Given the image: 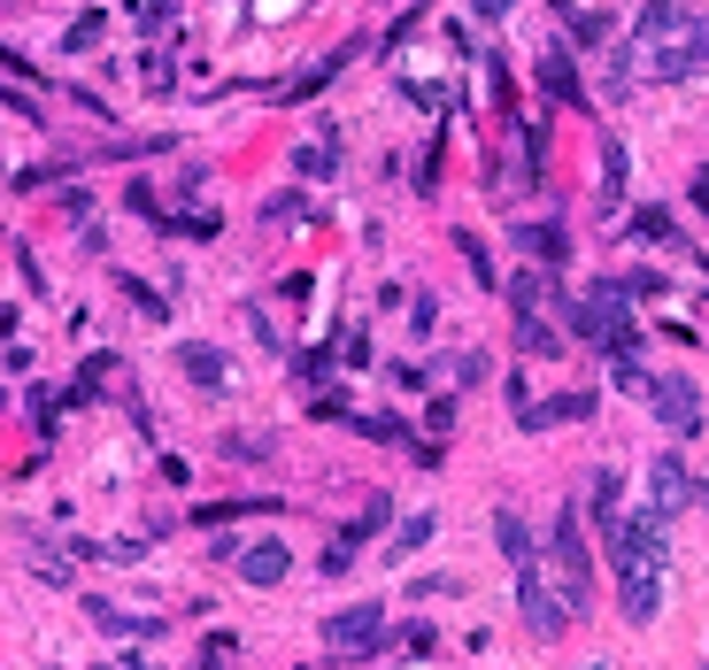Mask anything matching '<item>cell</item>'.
I'll return each instance as SVG.
<instances>
[{
    "mask_svg": "<svg viewBox=\"0 0 709 670\" xmlns=\"http://www.w3.org/2000/svg\"><path fill=\"white\" fill-rule=\"evenodd\" d=\"M609 539V563H617V601L633 625H656L664 609V539H671V516L664 508H617L602 524Z\"/></svg>",
    "mask_w": 709,
    "mask_h": 670,
    "instance_id": "obj_1",
    "label": "cell"
},
{
    "mask_svg": "<svg viewBox=\"0 0 709 670\" xmlns=\"http://www.w3.org/2000/svg\"><path fill=\"white\" fill-rule=\"evenodd\" d=\"M540 555H555L563 617H578V609L594 601V547H586V524H578V508H571V502L555 508V532H547V547H540Z\"/></svg>",
    "mask_w": 709,
    "mask_h": 670,
    "instance_id": "obj_2",
    "label": "cell"
},
{
    "mask_svg": "<svg viewBox=\"0 0 709 670\" xmlns=\"http://www.w3.org/2000/svg\"><path fill=\"white\" fill-rule=\"evenodd\" d=\"M325 648H332L340 663L378 656V648H386V609H378V601H354V609H340V617H325Z\"/></svg>",
    "mask_w": 709,
    "mask_h": 670,
    "instance_id": "obj_3",
    "label": "cell"
},
{
    "mask_svg": "<svg viewBox=\"0 0 709 670\" xmlns=\"http://www.w3.org/2000/svg\"><path fill=\"white\" fill-rule=\"evenodd\" d=\"M648 401H656V416H664L679 440H695V432H702V393H695V378H687V370L648 378Z\"/></svg>",
    "mask_w": 709,
    "mask_h": 670,
    "instance_id": "obj_4",
    "label": "cell"
},
{
    "mask_svg": "<svg viewBox=\"0 0 709 670\" xmlns=\"http://www.w3.org/2000/svg\"><path fill=\"white\" fill-rule=\"evenodd\" d=\"M648 70L656 78H695V70H709V23L695 16L687 31H671V39H656V54H648Z\"/></svg>",
    "mask_w": 709,
    "mask_h": 670,
    "instance_id": "obj_5",
    "label": "cell"
},
{
    "mask_svg": "<svg viewBox=\"0 0 709 670\" xmlns=\"http://www.w3.org/2000/svg\"><path fill=\"white\" fill-rule=\"evenodd\" d=\"M216 555H224V563H232V570H239L247 586H278V578L294 570V555H286L278 539H224Z\"/></svg>",
    "mask_w": 709,
    "mask_h": 670,
    "instance_id": "obj_6",
    "label": "cell"
},
{
    "mask_svg": "<svg viewBox=\"0 0 709 670\" xmlns=\"http://www.w3.org/2000/svg\"><path fill=\"white\" fill-rule=\"evenodd\" d=\"M594 409H602V393H594V385H578V393H555V401H525V409H517V424H525V432H555V424H586Z\"/></svg>",
    "mask_w": 709,
    "mask_h": 670,
    "instance_id": "obj_7",
    "label": "cell"
},
{
    "mask_svg": "<svg viewBox=\"0 0 709 670\" xmlns=\"http://www.w3.org/2000/svg\"><path fill=\"white\" fill-rule=\"evenodd\" d=\"M532 78H540V93H547L555 109H586V85H578V54H571V47H547Z\"/></svg>",
    "mask_w": 709,
    "mask_h": 670,
    "instance_id": "obj_8",
    "label": "cell"
},
{
    "mask_svg": "<svg viewBox=\"0 0 709 670\" xmlns=\"http://www.w3.org/2000/svg\"><path fill=\"white\" fill-rule=\"evenodd\" d=\"M517 247H525L540 270H563L571 262V231L563 224H517Z\"/></svg>",
    "mask_w": 709,
    "mask_h": 670,
    "instance_id": "obj_9",
    "label": "cell"
},
{
    "mask_svg": "<svg viewBox=\"0 0 709 670\" xmlns=\"http://www.w3.org/2000/svg\"><path fill=\"white\" fill-rule=\"evenodd\" d=\"M177 370H185V378H193L201 393H216L232 362H224V347H208V339H185V347H177Z\"/></svg>",
    "mask_w": 709,
    "mask_h": 670,
    "instance_id": "obj_10",
    "label": "cell"
},
{
    "mask_svg": "<svg viewBox=\"0 0 709 670\" xmlns=\"http://www.w3.org/2000/svg\"><path fill=\"white\" fill-rule=\"evenodd\" d=\"M648 486H656V508H664V516H671L679 502H695V478H687L679 455H656V463H648Z\"/></svg>",
    "mask_w": 709,
    "mask_h": 670,
    "instance_id": "obj_11",
    "label": "cell"
},
{
    "mask_svg": "<svg viewBox=\"0 0 709 670\" xmlns=\"http://www.w3.org/2000/svg\"><path fill=\"white\" fill-rule=\"evenodd\" d=\"M687 23H695V8H687V0H648L633 31H640V39L656 47V39H671V31H687Z\"/></svg>",
    "mask_w": 709,
    "mask_h": 670,
    "instance_id": "obj_12",
    "label": "cell"
},
{
    "mask_svg": "<svg viewBox=\"0 0 709 670\" xmlns=\"http://www.w3.org/2000/svg\"><path fill=\"white\" fill-rule=\"evenodd\" d=\"M354 47H362V39H348V47H340L332 62H317L309 78H294V85H278V101H309V93H325V85H332V78H340V70H348V62H354Z\"/></svg>",
    "mask_w": 709,
    "mask_h": 670,
    "instance_id": "obj_13",
    "label": "cell"
},
{
    "mask_svg": "<svg viewBox=\"0 0 709 670\" xmlns=\"http://www.w3.org/2000/svg\"><path fill=\"white\" fill-rule=\"evenodd\" d=\"M85 617H93L109 640H147V632H155V617H124L116 601H85Z\"/></svg>",
    "mask_w": 709,
    "mask_h": 670,
    "instance_id": "obj_14",
    "label": "cell"
},
{
    "mask_svg": "<svg viewBox=\"0 0 709 670\" xmlns=\"http://www.w3.org/2000/svg\"><path fill=\"white\" fill-rule=\"evenodd\" d=\"M255 508H278V494H239V502H208V508H193V524H201V532H216V524H232V516H255Z\"/></svg>",
    "mask_w": 709,
    "mask_h": 670,
    "instance_id": "obj_15",
    "label": "cell"
},
{
    "mask_svg": "<svg viewBox=\"0 0 709 670\" xmlns=\"http://www.w3.org/2000/svg\"><path fill=\"white\" fill-rule=\"evenodd\" d=\"M517 347H525V354H563V332H555L540 309H517Z\"/></svg>",
    "mask_w": 709,
    "mask_h": 670,
    "instance_id": "obj_16",
    "label": "cell"
},
{
    "mask_svg": "<svg viewBox=\"0 0 709 670\" xmlns=\"http://www.w3.org/2000/svg\"><path fill=\"white\" fill-rule=\"evenodd\" d=\"M354 432H362V440H378V447H401V455L417 447V440H409V424H401L393 409H378V416H354Z\"/></svg>",
    "mask_w": 709,
    "mask_h": 670,
    "instance_id": "obj_17",
    "label": "cell"
},
{
    "mask_svg": "<svg viewBox=\"0 0 709 670\" xmlns=\"http://www.w3.org/2000/svg\"><path fill=\"white\" fill-rule=\"evenodd\" d=\"M510 301H517V309H547V301H555V309H563V293H555V286H547V270H540V262H532L525 278H510Z\"/></svg>",
    "mask_w": 709,
    "mask_h": 670,
    "instance_id": "obj_18",
    "label": "cell"
},
{
    "mask_svg": "<svg viewBox=\"0 0 709 670\" xmlns=\"http://www.w3.org/2000/svg\"><path fill=\"white\" fill-rule=\"evenodd\" d=\"M432 532H440V516H409V524H393V547H386V555L409 563L417 547H432Z\"/></svg>",
    "mask_w": 709,
    "mask_h": 670,
    "instance_id": "obj_19",
    "label": "cell"
},
{
    "mask_svg": "<svg viewBox=\"0 0 709 670\" xmlns=\"http://www.w3.org/2000/svg\"><path fill=\"white\" fill-rule=\"evenodd\" d=\"M332 163H340V140H332V132H325L317 147H301V155H294V169H301L309 185H325V177H332Z\"/></svg>",
    "mask_w": 709,
    "mask_h": 670,
    "instance_id": "obj_20",
    "label": "cell"
},
{
    "mask_svg": "<svg viewBox=\"0 0 709 670\" xmlns=\"http://www.w3.org/2000/svg\"><path fill=\"white\" fill-rule=\"evenodd\" d=\"M455 247H463V262H471V278H479V286L494 293L502 278H494V255H486V239H479V231H455Z\"/></svg>",
    "mask_w": 709,
    "mask_h": 670,
    "instance_id": "obj_21",
    "label": "cell"
},
{
    "mask_svg": "<svg viewBox=\"0 0 709 670\" xmlns=\"http://www.w3.org/2000/svg\"><path fill=\"white\" fill-rule=\"evenodd\" d=\"M294 378H301V393H325V385H332V354H325V347L294 354Z\"/></svg>",
    "mask_w": 709,
    "mask_h": 670,
    "instance_id": "obj_22",
    "label": "cell"
},
{
    "mask_svg": "<svg viewBox=\"0 0 709 670\" xmlns=\"http://www.w3.org/2000/svg\"><path fill=\"white\" fill-rule=\"evenodd\" d=\"M609 354V385H625V393H648V370H640V354H625V347H602Z\"/></svg>",
    "mask_w": 709,
    "mask_h": 670,
    "instance_id": "obj_23",
    "label": "cell"
},
{
    "mask_svg": "<svg viewBox=\"0 0 709 670\" xmlns=\"http://www.w3.org/2000/svg\"><path fill=\"white\" fill-rule=\"evenodd\" d=\"M354 547H362L354 532H340V539L325 547V578H348V570H354Z\"/></svg>",
    "mask_w": 709,
    "mask_h": 670,
    "instance_id": "obj_24",
    "label": "cell"
},
{
    "mask_svg": "<svg viewBox=\"0 0 709 670\" xmlns=\"http://www.w3.org/2000/svg\"><path fill=\"white\" fill-rule=\"evenodd\" d=\"M124 293H132V309H140V317H147V324H163V317H171V309H163V293H155V286H140V278H124Z\"/></svg>",
    "mask_w": 709,
    "mask_h": 670,
    "instance_id": "obj_25",
    "label": "cell"
},
{
    "mask_svg": "<svg viewBox=\"0 0 709 670\" xmlns=\"http://www.w3.org/2000/svg\"><path fill=\"white\" fill-rule=\"evenodd\" d=\"M633 239H671V208H640L633 216Z\"/></svg>",
    "mask_w": 709,
    "mask_h": 670,
    "instance_id": "obj_26",
    "label": "cell"
},
{
    "mask_svg": "<svg viewBox=\"0 0 709 670\" xmlns=\"http://www.w3.org/2000/svg\"><path fill=\"white\" fill-rule=\"evenodd\" d=\"M93 39H101V8H85V16H78V23H70V39H62V47H70V54H78V47H93Z\"/></svg>",
    "mask_w": 709,
    "mask_h": 670,
    "instance_id": "obj_27",
    "label": "cell"
},
{
    "mask_svg": "<svg viewBox=\"0 0 709 670\" xmlns=\"http://www.w3.org/2000/svg\"><path fill=\"white\" fill-rule=\"evenodd\" d=\"M432 185H440V140L417 155V193H432Z\"/></svg>",
    "mask_w": 709,
    "mask_h": 670,
    "instance_id": "obj_28",
    "label": "cell"
},
{
    "mask_svg": "<svg viewBox=\"0 0 709 670\" xmlns=\"http://www.w3.org/2000/svg\"><path fill=\"white\" fill-rule=\"evenodd\" d=\"M594 516H602V524H609V516H617V478H609V471H602V478H594Z\"/></svg>",
    "mask_w": 709,
    "mask_h": 670,
    "instance_id": "obj_29",
    "label": "cell"
},
{
    "mask_svg": "<svg viewBox=\"0 0 709 670\" xmlns=\"http://www.w3.org/2000/svg\"><path fill=\"white\" fill-rule=\"evenodd\" d=\"M409 324H417V332H432V324H440V301H432V293H417V309H409Z\"/></svg>",
    "mask_w": 709,
    "mask_h": 670,
    "instance_id": "obj_30",
    "label": "cell"
},
{
    "mask_svg": "<svg viewBox=\"0 0 709 670\" xmlns=\"http://www.w3.org/2000/svg\"><path fill=\"white\" fill-rule=\"evenodd\" d=\"M471 8H479V16H486V23H502V16H510V8H517V0H471Z\"/></svg>",
    "mask_w": 709,
    "mask_h": 670,
    "instance_id": "obj_31",
    "label": "cell"
},
{
    "mask_svg": "<svg viewBox=\"0 0 709 670\" xmlns=\"http://www.w3.org/2000/svg\"><path fill=\"white\" fill-rule=\"evenodd\" d=\"M695 208L709 216V169H695Z\"/></svg>",
    "mask_w": 709,
    "mask_h": 670,
    "instance_id": "obj_32",
    "label": "cell"
}]
</instances>
